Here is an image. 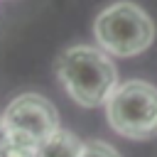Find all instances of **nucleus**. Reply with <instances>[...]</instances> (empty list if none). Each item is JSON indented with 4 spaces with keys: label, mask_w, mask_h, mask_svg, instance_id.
<instances>
[{
    "label": "nucleus",
    "mask_w": 157,
    "mask_h": 157,
    "mask_svg": "<svg viewBox=\"0 0 157 157\" xmlns=\"http://www.w3.org/2000/svg\"><path fill=\"white\" fill-rule=\"evenodd\" d=\"M56 76L66 93L83 108H96L108 103L118 88V71L105 49L76 44L59 54Z\"/></svg>",
    "instance_id": "1"
},
{
    "label": "nucleus",
    "mask_w": 157,
    "mask_h": 157,
    "mask_svg": "<svg viewBox=\"0 0 157 157\" xmlns=\"http://www.w3.org/2000/svg\"><path fill=\"white\" fill-rule=\"evenodd\" d=\"M93 34L101 49L115 56H135L145 52L155 39V25L150 15L128 0L108 5L93 22Z\"/></svg>",
    "instance_id": "2"
},
{
    "label": "nucleus",
    "mask_w": 157,
    "mask_h": 157,
    "mask_svg": "<svg viewBox=\"0 0 157 157\" xmlns=\"http://www.w3.org/2000/svg\"><path fill=\"white\" fill-rule=\"evenodd\" d=\"M105 118L128 140L157 137V88L140 78L120 83L105 103Z\"/></svg>",
    "instance_id": "3"
},
{
    "label": "nucleus",
    "mask_w": 157,
    "mask_h": 157,
    "mask_svg": "<svg viewBox=\"0 0 157 157\" xmlns=\"http://www.w3.org/2000/svg\"><path fill=\"white\" fill-rule=\"evenodd\" d=\"M5 125L12 142L39 147L52 132L59 130V113L54 103L39 93H22L5 108Z\"/></svg>",
    "instance_id": "4"
},
{
    "label": "nucleus",
    "mask_w": 157,
    "mask_h": 157,
    "mask_svg": "<svg viewBox=\"0 0 157 157\" xmlns=\"http://www.w3.org/2000/svg\"><path fill=\"white\" fill-rule=\"evenodd\" d=\"M81 150H83V142L74 132L59 128L37 147V157H78Z\"/></svg>",
    "instance_id": "5"
},
{
    "label": "nucleus",
    "mask_w": 157,
    "mask_h": 157,
    "mask_svg": "<svg viewBox=\"0 0 157 157\" xmlns=\"http://www.w3.org/2000/svg\"><path fill=\"white\" fill-rule=\"evenodd\" d=\"M78 157H120V155L103 140H88V142H83V150Z\"/></svg>",
    "instance_id": "6"
},
{
    "label": "nucleus",
    "mask_w": 157,
    "mask_h": 157,
    "mask_svg": "<svg viewBox=\"0 0 157 157\" xmlns=\"http://www.w3.org/2000/svg\"><path fill=\"white\" fill-rule=\"evenodd\" d=\"M0 157H37V147H29V145L7 140L0 147Z\"/></svg>",
    "instance_id": "7"
},
{
    "label": "nucleus",
    "mask_w": 157,
    "mask_h": 157,
    "mask_svg": "<svg viewBox=\"0 0 157 157\" xmlns=\"http://www.w3.org/2000/svg\"><path fill=\"white\" fill-rule=\"evenodd\" d=\"M10 140V132H7V125H5V118L0 115V147Z\"/></svg>",
    "instance_id": "8"
}]
</instances>
